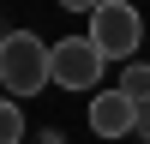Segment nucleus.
<instances>
[{"label": "nucleus", "instance_id": "20e7f679", "mask_svg": "<svg viewBox=\"0 0 150 144\" xmlns=\"http://www.w3.org/2000/svg\"><path fill=\"white\" fill-rule=\"evenodd\" d=\"M90 132H96V138L138 132V102H126L120 90H96V96H90Z\"/></svg>", "mask_w": 150, "mask_h": 144}, {"label": "nucleus", "instance_id": "6e6552de", "mask_svg": "<svg viewBox=\"0 0 150 144\" xmlns=\"http://www.w3.org/2000/svg\"><path fill=\"white\" fill-rule=\"evenodd\" d=\"M138 138H144V144H150V102H144V108H138Z\"/></svg>", "mask_w": 150, "mask_h": 144}, {"label": "nucleus", "instance_id": "7ed1b4c3", "mask_svg": "<svg viewBox=\"0 0 150 144\" xmlns=\"http://www.w3.org/2000/svg\"><path fill=\"white\" fill-rule=\"evenodd\" d=\"M48 72H54L60 90H90V84L102 78V48H96L90 36H66V42L48 48Z\"/></svg>", "mask_w": 150, "mask_h": 144}, {"label": "nucleus", "instance_id": "423d86ee", "mask_svg": "<svg viewBox=\"0 0 150 144\" xmlns=\"http://www.w3.org/2000/svg\"><path fill=\"white\" fill-rule=\"evenodd\" d=\"M24 138V108L12 96H0V144H18Z\"/></svg>", "mask_w": 150, "mask_h": 144}, {"label": "nucleus", "instance_id": "0eeeda50", "mask_svg": "<svg viewBox=\"0 0 150 144\" xmlns=\"http://www.w3.org/2000/svg\"><path fill=\"white\" fill-rule=\"evenodd\" d=\"M66 12H96V6H108V0H60Z\"/></svg>", "mask_w": 150, "mask_h": 144}, {"label": "nucleus", "instance_id": "39448f33", "mask_svg": "<svg viewBox=\"0 0 150 144\" xmlns=\"http://www.w3.org/2000/svg\"><path fill=\"white\" fill-rule=\"evenodd\" d=\"M114 90L120 96H126V102H150V66H144V60H126V66H120V84H114Z\"/></svg>", "mask_w": 150, "mask_h": 144}, {"label": "nucleus", "instance_id": "f257e3e1", "mask_svg": "<svg viewBox=\"0 0 150 144\" xmlns=\"http://www.w3.org/2000/svg\"><path fill=\"white\" fill-rule=\"evenodd\" d=\"M54 84V72H48V42L30 30H6L0 36V90L6 96H36Z\"/></svg>", "mask_w": 150, "mask_h": 144}, {"label": "nucleus", "instance_id": "f03ea898", "mask_svg": "<svg viewBox=\"0 0 150 144\" xmlns=\"http://www.w3.org/2000/svg\"><path fill=\"white\" fill-rule=\"evenodd\" d=\"M90 42L102 48V60H132L144 42V18L138 6H126V0H108V6L90 12Z\"/></svg>", "mask_w": 150, "mask_h": 144}]
</instances>
